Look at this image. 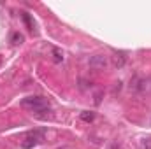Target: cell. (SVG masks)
Listing matches in <instances>:
<instances>
[{
    "instance_id": "obj_6",
    "label": "cell",
    "mask_w": 151,
    "mask_h": 149,
    "mask_svg": "<svg viewBox=\"0 0 151 149\" xmlns=\"http://www.w3.org/2000/svg\"><path fill=\"white\" fill-rule=\"evenodd\" d=\"M11 42H12V44H16V46H18V44H21V42H23V35H21V34H18V32H16V34H12V35H11Z\"/></svg>"
},
{
    "instance_id": "obj_2",
    "label": "cell",
    "mask_w": 151,
    "mask_h": 149,
    "mask_svg": "<svg viewBox=\"0 0 151 149\" xmlns=\"http://www.w3.org/2000/svg\"><path fill=\"white\" fill-rule=\"evenodd\" d=\"M90 67L95 69V70H100V69H106L107 67V58L102 56V54H95L90 58Z\"/></svg>"
},
{
    "instance_id": "obj_8",
    "label": "cell",
    "mask_w": 151,
    "mask_h": 149,
    "mask_svg": "<svg viewBox=\"0 0 151 149\" xmlns=\"http://www.w3.org/2000/svg\"><path fill=\"white\" fill-rule=\"evenodd\" d=\"M23 19H25V23L28 25V28H30V30H34V25H32V21H30V18H28V14H23Z\"/></svg>"
},
{
    "instance_id": "obj_5",
    "label": "cell",
    "mask_w": 151,
    "mask_h": 149,
    "mask_svg": "<svg viewBox=\"0 0 151 149\" xmlns=\"http://www.w3.org/2000/svg\"><path fill=\"white\" fill-rule=\"evenodd\" d=\"M81 119H83V121H86V123H91V121L95 119V112L83 111V112H81Z\"/></svg>"
},
{
    "instance_id": "obj_1",
    "label": "cell",
    "mask_w": 151,
    "mask_h": 149,
    "mask_svg": "<svg viewBox=\"0 0 151 149\" xmlns=\"http://www.w3.org/2000/svg\"><path fill=\"white\" fill-rule=\"evenodd\" d=\"M21 105L28 111L35 112V114H44V112H49V102L44 98V97H27L21 100Z\"/></svg>"
},
{
    "instance_id": "obj_4",
    "label": "cell",
    "mask_w": 151,
    "mask_h": 149,
    "mask_svg": "<svg viewBox=\"0 0 151 149\" xmlns=\"http://www.w3.org/2000/svg\"><path fill=\"white\" fill-rule=\"evenodd\" d=\"M125 63H127V53H121V51L116 53V54H114V65H116L118 69H121Z\"/></svg>"
},
{
    "instance_id": "obj_7",
    "label": "cell",
    "mask_w": 151,
    "mask_h": 149,
    "mask_svg": "<svg viewBox=\"0 0 151 149\" xmlns=\"http://www.w3.org/2000/svg\"><path fill=\"white\" fill-rule=\"evenodd\" d=\"M53 54H55V62L56 63H60V62H63V54L58 51V49H53Z\"/></svg>"
},
{
    "instance_id": "obj_3",
    "label": "cell",
    "mask_w": 151,
    "mask_h": 149,
    "mask_svg": "<svg viewBox=\"0 0 151 149\" xmlns=\"http://www.w3.org/2000/svg\"><path fill=\"white\" fill-rule=\"evenodd\" d=\"M40 140H42V132L30 133V135H27V139H25V142H23V149H30L32 146H37Z\"/></svg>"
}]
</instances>
